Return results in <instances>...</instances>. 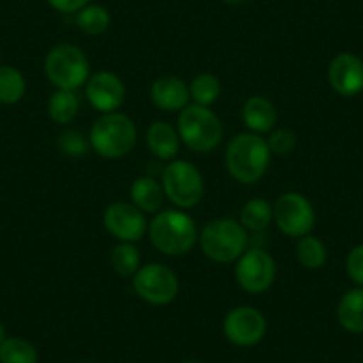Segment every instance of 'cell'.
<instances>
[{
  "label": "cell",
  "mask_w": 363,
  "mask_h": 363,
  "mask_svg": "<svg viewBox=\"0 0 363 363\" xmlns=\"http://www.w3.org/2000/svg\"><path fill=\"white\" fill-rule=\"evenodd\" d=\"M271 155L267 139L253 132H244L230 139L226 146L225 162L233 180L251 186L267 173Z\"/></svg>",
  "instance_id": "obj_1"
},
{
  "label": "cell",
  "mask_w": 363,
  "mask_h": 363,
  "mask_svg": "<svg viewBox=\"0 0 363 363\" xmlns=\"http://www.w3.org/2000/svg\"><path fill=\"white\" fill-rule=\"evenodd\" d=\"M148 235L157 251L167 257H182L196 246L200 233L187 212L169 208L157 212L152 223H148Z\"/></svg>",
  "instance_id": "obj_2"
},
{
  "label": "cell",
  "mask_w": 363,
  "mask_h": 363,
  "mask_svg": "<svg viewBox=\"0 0 363 363\" xmlns=\"http://www.w3.org/2000/svg\"><path fill=\"white\" fill-rule=\"evenodd\" d=\"M198 242L205 257L212 262L232 264L250 247V232L235 219L219 218L203 226Z\"/></svg>",
  "instance_id": "obj_3"
},
{
  "label": "cell",
  "mask_w": 363,
  "mask_h": 363,
  "mask_svg": "<svg viewBox=\"0 0 363 363\" xmlns=\"http://www.w3.org/2000/svg\"><path fill=\"white\" fill-rule=\"evenodd\" d=\"M89 143L91 150H95L104 159H121L128 155L138 143V128L127 114H102L91 125Z\"/></svg>",
  "instance_id": "obj_4"
},
{
  "label": "cell",
  "mask_w": 363,
  "mask_h": 363,
  "mask_svg": "<svg viewBox=\"0 0 363 363\" xmlns=\"http://www.w3.org/2000/svg\"><path fill=\"white\" fill-rule=\"evenodd\" d=\"M177 130L180 134V141L198 153H208L218 148L225 134L218 114L211 111V107H201L196 104L180 111Z\"/></svg>",
  "instance_id": "obj_5"
},
{
  "label": "cell",
  "mask_w": 363,
  "mask_h": 363,
  "mask_svg": "<svg viewBox=\"0 0 363 363\" xmlns=\"http://www.w3.org/2000/svg\"><path fill=\"white\" fill-rule=\"evenodd\" d=\"M45 73L57 89L77 91L86 86L91 77L89 61L82 48L77 45H55L45 57Z\"/></svg>",
  "instance_id": "obj_6"
},
{
  "label": "cell",
  "mask_w": 363,
  "mask_h": 363,
  "mask_svg": "<svg viewBox=\"0 0 363 363\" xmlns=\"http://www.w3.org/2000/svg\"><path fill=\"white\" fill-rule=\"evenodd\" d=\"M160 184L167 200L178 208H194L203 198V177L189 160H171L162 169Z\"/></svg>",
  "instance_id": "obj_7"
},
{
  "label": "cell",
  "mask_w": 363,
  "mask_h": 363,
  "mask_svg": "<svg viewBox=\"0 0 363 363\" xmlns=\"http://www.w3.org/2000/svg\"><path fill=\"white\" fill-rule=\"evenodd\" d=\"M132 287L143 301L155 306H164L177 299L180 281L173 269L159 264V262H153V264L139 267V271L132 277Z\"/></svg>",
  "instance_id": "obj_8"
},
{
  "label": "cell",
  "mask_w": 363,
  "mask_h": 363,
  "mask_svg": "<svg viewBox=\"0 0 363 363\" xmlns=\"http://www.w3.org/2000/svg\"><path fill=\"white\" fill-rule=\"evenodd\" d=\"M272 221L287 237L301 239L315 226V211L301 193H285L272 205Z\"/></svg>",
  "instance_id": "obj_9"
},
{
  "label": "cell",
  "mask_w": 363,
  "mask_h": 363,
  "mask_svg": "<svg viewBox=\"0 0 363 363\" xmlns=\"http://www.w3.org/2000/svg\"><path fill=\"white\" fill-rule=\"evenodd\" d=\"M277 278V262L264 247H247L235 262V280L242 291L262 294L269 291Z\"/></svg>",
  "instance_id": "obj_10"
},
{
  "label": "cell",
  "mask_w": 363,
  "mask_h": 363,
  "mask_svg": "<svg viewBox=\"0 0 363 363\" xmlns=\"http://www.w3.org/2000/svg\"><path fill=\"white\" fill-rule=\"evenodd\" d=\"M223 331L233 345L253 347L264 340L267 333V320L264 313L253 306H235L226 313Z\"/></svg>",
  "instance_id": "obj_11"
},
{
  "label": "cell",
  "mask_w": 363,
  "mask_h": 363,
  "mask_svg": "<svg viewBox=\"0 0 363 363\" xmlns=\"http://www.w3.org/2000/svg\"><path fill=\"white\" fill-rule=\"evenodd\" d=\"M104 226L120 242H138L148 232L145 212L134 203L114 201L104 212Z\"/></svg>",
  "instance_id": "obj_12"
},
{
  "label": "cell",
  "mask_w": 363,
  "mask_h": 363,
  "mask_svg": "<svg viewBox=\"0 0 363 363\" xmlns=\"http://www.w3.org/2000/svg\"><path fill=\"white\" fill-rule=\"evenodd\" d=\"M87 102L99 113H116L125 102V84L113 72H96L84 86Z\"/></svg>",
  "instance_id": "obj_13"
},
{
  "label": "cell",
  "mask_w": 363,
  "mask_h": 363,
  "mask_svg": "<svg viewBox=\"0 0 363 363\" xmlns=\"http://www.w3.org/2000/svg\"><path fill=\"white\" fill-rule=\"evenodd\" d=\"M328 80L337 95L351 99L363 91V59L351 52H342L328 66Z\"/></svg>",
  "instance_id": "obj_14"
},
{
  "label": "cell",
  "mask_w": 363,
  "mask_h": 363,
  "mask_svg": "<svg viewBox=\"0 0 363 363\" xmlns=\"http://www.w3.org/2000/svg\"><path fill=\"white\" fill-rule=\"evenodd\" d=\"M152 102L166 113H178L189 106V86L180 77L164 75L153 82L150 89Z\"/></svg>",
  "instance_id": "obj_15"
},
{
  "label": "cell",
  "mask_w": 363,
  "mask_h": 363,
  "mask_svg": "<svg viewBox=\"0 0 363 363\" xmlns=\"http://www.w3.org/2000/svg\"><path fill=\"white\" fill-rule=\"evenodd\" d=\"M240 118H242V123L247 128V132L262 135L274 128L278 121V111L274 104L265 96H250L244 102Z\"/></svg>",
  "instance_id": "obj_16"
},
{
  "label": "cell",
  "mask_w": 363,
  "mask_h": 363,
  "mask_svg": "<svg viewBox=\"0 0 363 363\" xmlns=\"http://www.w3.org/2000/svg\"><path fill=\"white\" fill-rule=\"evenodd\" d=\"M148 150L160 160H174L180 150V134L166 121H155L146 130Z\"/></svg>",
  "instance_id": "obj_17"
},
{
  "label": "cell",
  "mask_w": 363,
  "mask_h": 363,
  "mask_svg": "<svg viewBox=\"0 0 363 363\" xmlns=\"http://www.w3.org/2000/svg\"><path fill=\"white\" fill-rule=\"evenodd\" d=\"M130 200L145 214H157L162 208L166 193L162 184L153 177H139L132 182Z\"/></svg>",
  "instance_id": "obj_18"
},
{
  "label": "cell",
  "mask_w": 363,
  "mask_h": 363,
  "mask_svg": "<svg viewBox=\"0 0 363 363\" xmlns=\"http://www.w3.org/2000/svg\"><path fill=\"white\" fill-rule=\"evenodd\" d=\"M337 319L349 333H363V287L351 289L340 298Z\"/></svg>",
  "instance_id": "obj_19"
},
{
  "label": "cell",
  "mask_w": 363,
  "mask_h": 363,
  "mask_svg": "<svg viewBox=\"0 0 363 363\" xmlns=\"http://www.w3.org/2000/svg\"><path fill=\"white\" fill-rule=\"evenodd\" d=\"M80 100L75 91L57 89L48 99V116L57 125H69L79 114Z\"/></svg>",
  "instance_id": "obj_20"
},
{
  "label": "cell",
  "mask_w": 363,
  "mask_h": 363,
  "mask_svg": "<svg viewBox=\"0 0 363 363\" xmlns=\"http://www.w3.org/2000/svg\"><path fill=\"white\" fill-rule=\"evenodd\" d=\"M272 221V205L264 198L246 201L240 211V225L250 233H264Z\"/></svg>",
  "instance_id": "obj_21"
},
{
  "label": "cell",
  "mask_w": 363,
  "mask_h": 363,
  "mask_svg": "<svg viewBox=\"0 0 363 363\" xmlns=\"http://www.w3.org/2000/svg\"><path fill=\"white\" fill-rule=\"evenodd\" d=\"M75 23L87 36H100L111 26V13L100 4H87L75 15Z\"/></svg>",
  "instance_id": "obj_22"
},
{
  "label": "cell",
  "mask_w": 363,
  "mask_h": 363,
  "mask_svg": "<svg viewBox=\"0 0 363 363\" xmlns=\"http://www.w3.org/2000/svg\"><path fill=\"white\" fill-rule=\"evenodd\" d=\"M189 95L196 106L211 107L221 95V82L212 73H200L189 84Z\"/></svg>",
  "instance_id": "obj_23"
},
{
  "label": "cell",
  "mask_w": 363,
  "mask_h": 363,
  "mask_svg": "<svg viewBox=\"0 0 363 363\" xmlns=\"http://www.w3.org/2000/svg\"><path fill=\"white\" fill-rule=\"evenodd\" d=\"M296 257H298L299 264L310 271H317V269L324 267L328 260V250L320 239L313 235H305L299 239L298 247H296Z\"/></svg>",
  "instance_id": "obj_24"
},
{
  "label": "cell",
  "mask_w": 363,
  "mask_h": 363,
  "mask_svg": "<svg viewBox=\"0 0 363 363\" xmlns=\"http://www.w3.org/2000/svg\"><path fill=\"white\" fill-rule=\"evenodd\" d=\"M27 84L22 73L13 66H0V104L13 106L26 95Z\"/></svg>",
  "instance_id": "obj_25"
},
{
  "label": "cell",
  "mask_w": 363,
  "mask_h": 363,
  "mask_svg": "<svg viewBox=\"0 0 363 363\" xmlns=\"http://www.w3.org/2000/svg\"><path fill=\"white\" fill-rule=\"evenodd\" d=\"M40 354L30 342L11 337L0 344V363H38Z\"/></svg>",
  "instance_id": "obj_26"
},
{
  "label": "cell",
  "mask_w": 363,
  "mask_h": 363,
  "mask_svg": "<svg viewBox=\"0 0 363 363\" xmlns=\"http://www.w3.org/2000/svg\"><path fill=\"white\" fill-rule=\"evenodd\" d=\"M111 265L120 277H134L141 267V253L134 242H120L111 253Z\"/></svg>",
  "instance_id": "obj_27"
},
{
  "label": "cell",
  "mask_w": 363,
  "mask_h": 363,
  "mask_svg": "<svg viewBox=\"0 0 363 363\" xmlns=\"http://www.w3.org/2000/svg\"><path fill=\"white\" fill-rule=\"evenodd\" d=\"M59 152L69 159H80L86 157L91 150L89 138L80 134L79 130H65L57 139Z\"/></svg>",
  "instance_id": "obj_28"
},
{
  "label": "cell",
  "mask_w": 363,
  "mask_h": 363,
  "mask_svg": "<svg viewBox=\"0 0 363 363\" xmlns=\"http://www.w3.org/2000/svg\"><path fill=\"white\" fill-rule=\"evenodd\" d=\"M298 145V135L291 128H278L267 139V146L272 155H289Z\"/></svg>",
  "instance_id": "obj_29"
},
{
  "label": "cell",
  "mask_w": 363,
  "mask_h": 363,
  "mask_svg": "<svg viewBox=\"0 0 363 363\" xmlns=\"http://www.w3.org/2000/svg\"><path fill=\"white\" fill-rule=\"evenodd\" d=\"M345 271L358 287H363V244L354 246L349 251L347 258H345Z\"/></svg>",
  "instance_id": "obj_30"
},
{
  "label": "cell",
  "mask_w": 363,
  "mask_h": 363,
  "mask_svg": "<svg viewBox=\"0 0 363 363\" xmlns=\"http://www.w3.org/2000/svg\"><path fill=\"white\" fill-rule=\"evenodd\" d=\"M47 2L52 9L62 13V15H73V13L77 15L80 9L91 4V0H47Z\"/></svg>",
  "instance_id": "obj_31"
},
{
  "label": "cell",
  "mask_w": 363,
  "mask_h": 363,
  "mask_svg": "<svg viewBox=\"0 0 363 363\" xmlns=\"http://www.w3.org/2000/svg\"><path fill=\"white\" fill-rule=\"evenodd\" d=\"M6 338H8V337H6V326H4V323L0 320V344H2Z\"/></svg>",
  "instance_id": "obj_32"
},
{
  "label": "cell",
  "mask_w": 363,
  "mask_h": 363,
  "mask_svg": "<svg viewBox=\"0 0 363 363\" xmlns=\"http://www.w3.org/2000/svg\"><path fill=\"white\" fill-rule=\"evenodd\" d=\"M223 2L228 6H240V4H244L246 0H223Z\"/></svg>",
  "instance_id": "obj_33"
},
{
  "label": "cell",
  "mask_w": 363,
  "mask_h": 363,
  "mask_svg": "<svg viewBox=\"0 0 363 363\" xmlns=\"http://www.w3.org/2000/svg\"><path fill=\"white\" fill-rule=\"evenodd\" d=\"M186 363H201V362H186Z\"/></svg>",
  "instance_id": "obj_34"
},
{
  "label": "cell",
  "mask_w": 363,
  "mask_h": 363,
  "mask_svg": "<svg viewBox=\"0 0 363 363\" xmlns=\"http://www.w3.org/2000/svg\"><path fill=\"white\" fill-rule=\"evenodd\" d=\"M82 363H93V362H82Z\"/></svg>",
  "instance_id": "obj_35"
}]
</instances>
